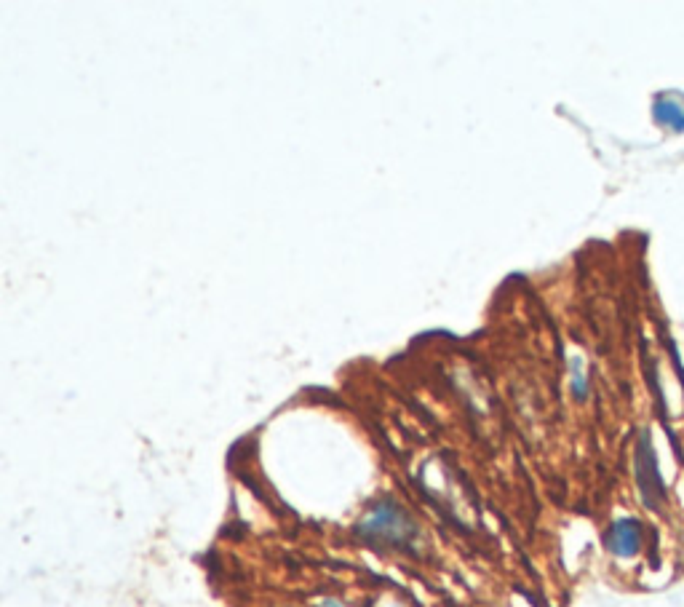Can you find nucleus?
<instances>
[{"instance_id":"4","label":"nucleus","mask_w":684,"mask_h":607,"mask_svg":"<svg viewBox=\"0 0 684 607\" xmlns=\"http://www.w3.org/2000/svg\"><path fill=\"white\" fill-rule=\"evenodd\" d=\"M652 113H655V121L666 126V129L684 132L682 94H674V91H663V94H658V97H655V105H652Z\"/></svg>"},{"instance_id":"2","label":"nucleus","mask_w":684,"mask_h":607,"mask_svg":"<svg viewBox=\"0 0 684 607\" xmlns=\"http://www.w3.org/2000/svg\"><path fill=\"white\" fill-rule=\"evenodd\" d=\"M636 479H639V487H642L647 506L658 509V503L663 501V482H660L655 450H652L647 431L642 434V442H639V450H636Z\"/></svg>"},{"instance_id":"3","label":"nucleus","mask_w":684,"mask_h":607,"mask_svg":"<svg viewBox=\"0 0 684 607\" xmlns=\"http://www.w3.org/2000/svg\"><path fill=\"white\" fill-rule=\"evenodd\" d=\"M607 549L620 559L636 557L639 549H642V525H639V519L623 517L618 522H612V527L607 530Z\"/></svg>"},{"instance_id":"1","label":"nucleus","mask_w":684,"mask_h":607,"mask_svg":"<svg viewBox=\"0 0 684 607\" xmlns=\"http://www.w3.org/2000/svg\"><path fill=\"white\" fill-rule=\"evenodd\" d=\"M361 530H364L367 538H375V541L393 546V543L409 541V535H412L415 527H412L409 517H404L393 503H383V506H377L369 514V519L361 525Z\"/></svg>"}]
</instances>
